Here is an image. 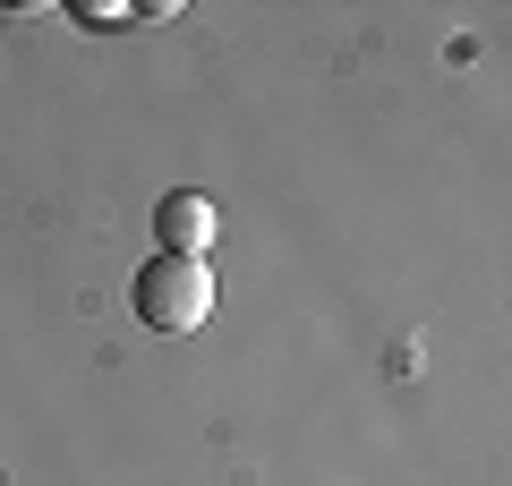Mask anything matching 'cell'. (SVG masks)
<instances>
[{
    "mask_svg": "<svg viewBox=\"0 0 512 486\" xmlns=\"http://www.w3.org/2000/svg\"><path fill=\"white\" fill-rule=\"evenodd\" d=\"M128 307H137L146 333H197V324L214 316V265L154 248L146 265H137V282H128Z\"/></svg>",
    "mask_w": 512,
    "mask_h": 486,
    "instance_id": "cell-1",
    "label": "cell"
},
{
    "mask_svg": "<svg viewBox=\"0 0 512 486\" xmlns=\"http://www.w3.org/2000/svg\"><path fill=\"white\" fill-rule=\"evenodd\" d=\"M214 231H222V214L197 197V188H180V197L154 205V239H163V256H205V248H214Z\"/></svg>",
    "mask_w": 512,
    "mask_h": 486,
    "instance_id": "cell-2",
    "label": "cell"
}]
</instances>
